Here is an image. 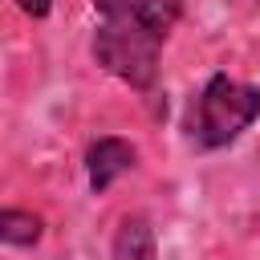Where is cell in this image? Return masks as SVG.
Returning a JSON list of instances; mask_svg holds the SVG:
<instances>
[{"label": "cell", "mask_w": 260, "mask_h": 260, "mask_svg": "<svg viewBox=\"0 0 260 260\" xmlns=\"http://www.w3.org/2000/svg\"><path fill=\"white\" fill-rule=\"evenodd\" d=\"M260 118V85L236 81L228 73H211L191 102L187 114V142L195 150H223L232 146L252 122Z\"/></svg>", "instance_id": "6da1fadb"}, {"label": "cell", "mask_w": 260, "mask_h": 260, "mask_svg": "<svg viewBox=\"0 0 260 260\" xmlns=\"http://www.w3.org/2000/svg\"><path fill=\"white\" fill-rule=\"evenodd\" d=\"M162 37L138 28V24H122V20H98L93 28V41H89V53L93 61L118 77L122 85L138 89V93H150L158 85V61H162Z\"/></svg>", "instance_id": "7a4b0ae2"}, {"label": "cell", "mask_w": 260, "mask_h": 260, "mask_svg": "<svg viewBox=\"0 0 260 260\" xmlns=\"http://www.w3.org/2000/svg\"><path fill=\"white\" fill-rule=\"evenodd\" d=\"M98 8L102 20H122V24H138L154 37H171V28L183 16V0H89Z\"/></svg>", "instance_id": "3957f363"}, {"label": "cell", "mask_w": 260, "mask_h": 260, "mask_svg": "<svg viewBox=\"0 0 260 260\" xmlns=\"http://www.w3.org/2000/svg\"><path fill=\"white\" fill-rule=\"evenodd\" d=\"M138 162V150L130 138H118V134H106V138H93L89 150H85V179H89V191L93 195H106L122 175H130Z\"/></svg>", "instance_id": "277c9868"}, {"label": "cell", "mask_w": 260, "mask_h": 260, "mask_svg": "<svg viewBox=\"0 0 260 260\" xmlns=\"http://www.w3.org/2000/svg\"><path fill=\"white\" fill-rule=\"evenodd\" d=\"M114 260H158L154 228L142 215H126L114 232Z\"/></svg>", "instance_id": "5b68a950"}, {"label": "cell", "mask_w": 260, "mask_h": 260, "mask_svg": "<svg viewBox=\"0 0 260 260\" xmlns=\"http://www.w3.org/2000/svg\"><path fill=\"white\" fill-rule=\"evenodd\" d=\"M45 236V219L24 207H0V244L12 248H37Z\"/></svg>", "instance_id": "8992f818"}, {"label": "cell", "mask_w": 260, "mask_h": 260, "mask_svg": "<svg viewBox=\"0 0 260 260\" xmlns=\"http://www.w3.org/2000/svg\"><path fill=\"white\" fill-rule=\"evenodd\" d=\"M24 16H32V20H45L49 12H53V0H12Z\"/></svg>", "instance_id": "52a82bcc"}]
</instances>
